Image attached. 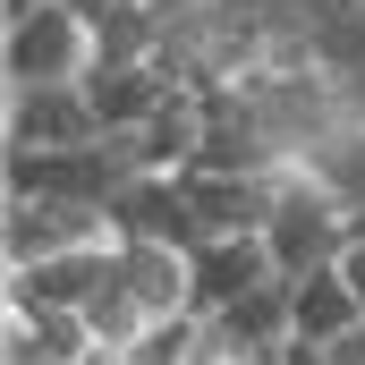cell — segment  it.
<instances>
[{
    "instance_id": "18",
    "label": "cell",
    "mask_w": 365,
    "mask_h": 365,
    "mask_svg": "<svg viewBox=\"0 0 365 365\" xmlns=\"http://www.w3.org/2000/svg\"><path fill=\"white\" fill-rule=\"evenodd\" d=\"M340 272H349V289H357V306H365V230L349 238V255H340Z\"/></svg>"
},
{
    "instance_id": "14",
    "label": "cell",
    "mask_w": 365,
    "mask_h": 365,
    "mask_svg": "<svg viewBox=\"0 0 365 365\" xmlns=\"http://www.w3.org/2000/svg\"><path fill=\"white\" fill-rule=\"evenodd\" d=\"M86 323H93V349H119V357H128V349H136V340L153 331L145 297H136V289L119 280V264H110V272H102V289L86 297Z\"/></svg>"
},
{
    "instance_id": "17",
    "label": "cell",
    "mask_w": 365,
    "mask_h": 365,
    "mask_svg": "<svg viewBox=\"0 0 365 365\" xmlns=\"http://www.w3.org/2000/svg\"><path fill=\"white\" fill-rule=\"evenodd\" d=\"M323 357H331V365H365V323H349L340 340H323Z\"/></svg>"
},
{
    "instance_id": "6",
    "label": "cell",
    "mask_w": 365,
    "mask_h": 365,
    "mask_svg": "<svg viewBox=\"0 0 365 365\" xmlns=\"http://www.w3.org/2000/svg\"><path fill=\"white\" fill-rule=\"evenodd\" d=\"M102 119H93L86 86H9V145H34V153H68L93 145Z\"/></svg>"
},
{
    "instance_id": "13",
    "label": "cell",
    "mask_w": 365,
    "mask_h": 365,
    "mask_svg": "<svg viewBox=\"0 0 365 365\" xmlns=\"http://www.w3.org/2000/svg\"><path fill=\"white\" fill-rule=\"evenodd\" d=\"M153 51H162V9L153 0H119L93 26V68H145Z\"/></svg>"
},
{
    "instance_id": "8",
    "label": "cell",
    "mask_w": 365,
    "mask_h": 365,
    "mask_svg": "<svg viewBox=\"0 0 365 365\" xmlns=\"http://www.w3.org/2000/svg\"><path fill=\"white\" fill-rule=\"evenodd\" d=\"M212 331H221V349H230L238 365H264L280 340L297 331V323H289V280L272 272L264 289H247L238 306H221V314H212Z\"/></svg>"
},
{
    "instance_id": "1",
    "label": "cell",
    "mask_w": 365,
    "mask_h": 365,
    "mask_svg": "<svg viewBox=\"0 0 365 365\" xmlns=\"http://www.w3.org/2000/svg\"><path fill=\"white\" fill-rule=\"evenodd\" d=\"M349 238H357L349 204L314 179L306 162H289L280 170V204H272V221H264V247H272L280 280H306V272H323V264H340Z\"/></svg>"
},
{
    "instance_id": "19",
    "label": "cell",
    "mask_w": 365,
    "mask_h": 365,
    "mask_svg": "<svg viewBox=\"0 0 365 365\" xmlns=\"http://www.w3.org/2000/svg\"><path fill=\"white\" fill-rule=\"evenodd\" d=\"M60 9H77V17H86V26H102V17H110V9H119V0H60Z\"/></svg>"
},
{
    "instance_id": "4",
    "label": "cell",
    "mask_w": 365,
    "mask_h": 365,
    "mask_svg": "<svg viewBox=\"0 0 365 365\" xmlns=\"http://www.w3.org/2000/svg\"><path fill=\"white\" fill-rule=\"evenodd\" d=\"M280 264L272 247H264V230H230V238H204L195 255H187V314H221V306H238L247 289H264Z\"/></svg>"
},
{
    "instance_id": "5",
    "label": "cell",
    "mask_w": 365,
    "mask_h": 365,
    "mask_svg": "<svg viewBox=\"0 0 365 365\" xmlns=\"http://www.w3.org/2000/svg\"><path fill=\"white\" fill-rule=\"evenodd\" d=\"M110 230L119 238H162V247H204V221H195V204H187L179 170H136V179L110 195Z\"/></svg>"
},
{
    "instance_id": "20",
    "label": "cell",
    "mask_w": 365,
    "mask_h": 365,
    "mask_svg": "<svg viewBox=\"0 0 365 365\" xmlns=\"http://www.w3.org/2000/svg\"><path fill=\"white\" fill-rule=\"evenodd\" d=\"M34 9H51V0H0V17L17 26V17H34Z\"/></svg>"
},
{
    "instance_id": "11",
    "label": "cell",
    "mask_w": 365,
    "mask_h": 365,
    "mask_svg": "<svg viewBox=\"0 0 365 365\" xmlns=\"http://www.w3.org/2000/svg\"><path fill=\"white\" fill-rule=\"evenodd\" d=\"M289 323H297V340H340L349 323H365L349 272H340V264H323V272L289 280Z\"/></svg>"
},
{
    "instance_id": "2",
    "label": "cell",
    "mask_w": 365,
    "mask_h": 365,
    "mask_svg": "<svg viewBox=\"0 0 365 365\" xmlns=\"http://www.w3.org/2000/svg\"><path fill=\"white\" fill-rule=\"evenodd\" d=\"M9 86H86L93 77V26L77 9H34V17H17L9 26Z\"/></svg>"
},
{
    "instance_id": "12",
    "label": "cell",
    "mask_w": 365,
    "mask_h": 365,
    "mask_svg": "<svg viewBox=\"0 0 365 365\" xmlns=\"http://www.w3.org/2000/svg\"><path fill=\"white\" fill-rule=\"evenodd\" d=\"M136 153H145V170H187V162L204 153V102L179 86L145 128H136Z\"/></svg>"
},
{
    "instance_id": "16",
    "label": "cell",
    "mask_w": 365,
    "mask_h": 365,
    "mask_svg": "<svg viewBox=\"0 0 365 365\" xmlns=\"http://www.w3.org/2000/svg\"><path fill=\"white\" fill-rule=\"evenodd\" d=\"M264 365H331V357H323V340H297V331H289V340H280Z\"/></svg>"
},
{
    "instance_id": "15",
    "label": "cell",
    "mask_w": 365,
    "mask_h": 365,
    "mask_svg": "<svg viewBox=\"0 0 365 365\" xmlns=\"http://www.w3.org/2000/svg\"><path fill=\"white\" fill-rule=\"evenodd\" d=\"M306 170L331 187V195L349 204V221L365 230V128H340V136H331V145H323V153H314Z\"/></svg>"
},
{
    "instance_id": "7",
    "label": "cell",
    "mask_w": 365,
    "mask_h": 365,
    "mask_svg": "<svg viewBox=\"0 0 365 365\" xmlns=\"http://www.w3.org/2000/svg\"><path fill=\"white\" fill-rule=\"evenodd\" d=\"M110 272V247H68V255H43V264H17L9 272V314H43V306H86Z\"/></svg>"
},
{
    "instance_id": "9",
    "label": "cell",
    "mask_w": 365,
    "mask_h": 365,
    "mask_svg": "<svg viewBox=\"0 0 365 365\" xmlns=\"http://www.w3.org/2000/svg\"><path fill=\"white\" fill-rule=\"evenodd\" d=\"M170 93L179 86H170L153 60H145V68H93L86 77V102H93V119H102V136H136Z\"/></svg>"
},
{
    "instance_id": "10",
    "label": "cell",
    "mask_w": 365,
    "mask_h": 365,
    "mask_svg": "<svg viewBox=\"0 0 365 365\" xmlns=\"http://www.w3.org/2000/svg\"><path fill=\"white\" fill-rule=\"evenodd\" d=\"M110 264L119 280L145 297V314L162 323V314H187V247H162V238H119L110 247Z\"/></svg>"
},
{
    "instance_id": "3",
    "label": "cell",
    "mask_w": 365,
    "mask_h": 365,
    "mask_svg": "<svg viewBox=\"0 0 365 365\" xmlns=\"http://www.w3.org/2000/svg\"><path fill=\"white\" fill-rule=\"evenodd\" d=\"M9 272L17 264H43V255H68V247H119L110 212L102 204H77V195H26L9 204Z\"/></svg>"
}]
</instances>
